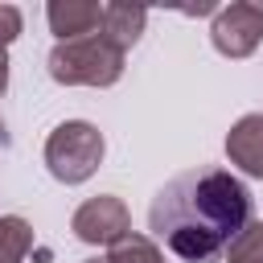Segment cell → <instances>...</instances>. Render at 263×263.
Returning a JSON list of instances; mask_svg holds the SVG:
<instances>
[{"mask_svg":"<svg viewBox=\"0 0 263 263\" xmlns=\"http://www.w3.org/2000/svg\"><path fill=\"white\" fill-rule=\"evenodd\" d=\"M251 222L247 185L218 164L177 173L148 210V230L185 263L218 259Z\"/></svg>","mask_w":263,"mask_h":263,"instance_id":"obj_1","label":"cell"}]
</instances>
